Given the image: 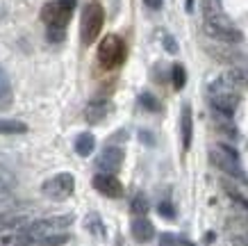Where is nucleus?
Segmentation results:
<instances>
[{
	"mask_svg": "<svg viewBox=\"0 0 248 246\" xmlns=\"http://www.w3.org/2000/svg\"><path fill=\"white\" fill-rule=\"evenodd\" d=\"M205 32L223 44H239L244 39L241 30H237L232 21L226 18L217 7H212V2H205Z\"/></svg>",
	"mask_w": 248,
	"mask_h": 246,
	"instance_id": "obj_1",
	"label": "nucleus"
},
{
	"mask_svg": "<svg viewBox=\"0 0 248 246\" xmlns=\"http://www.w3.org/2000/svg\"><path fill=\"white\" fill-rule=\"evenodd\" d=\"M210 103L214 107V112H218L221 116L230 119L239 105V94H237V87H232L230 82L221 75L218 80H214L210 84Z\"/></svg>",
	"mask_w": 248,
	"mask_h": 246,
	"instance_id": "obj_2",
	"label": "nucleus"
},
{
	"mask_svg": "<svg viewBox=\"0 0 248 246\" xmlns=\"http://www.w3.org/2000/svg\"><path fill=\"white\" fill-rule=\"evenodd\" d=\"M105 25V9L100 2L91 0L82 12V23H80V39L84 46H91L100 37V30Z\"/></svg>",
	"mask_w": 248,
	"mask_h": 246,
	"instance_id": "obj_3",
	"label": "nucleus"
},
{
	"mask_svg": "<svg viewBox=\"0 0 248 246\" xmlns=\"http://www.w3.org/2000/svg\"><path fill=\"white\" fill-rule=\"evenodd\" d=\"M98 62L107 71L121 66L125 62V41L116 34H107L98 46Z\"/></svg>",
	"mask_w": 248,
	"mask_h": 246,
	"instance_id": "obj_4",
	"label": "nucleus"
},
{
	"mask_svg": "<svg viewBox=\"0 0 248 246\" xmlns=\"http://www.w3.org/2000/svg\"><path fill=\"white\" fill-rule=\"evenodd\" d=\"M78 0H53V2H46L41 9V21L48 28H66L73 9H76Z\"/></svg>",
	"mask_w": 248,
	"mask_h": 246,
	"instance_id": "obj_5",
	"label": "nucleus"
},
{
	"mask_svg": "<svg viewBox=\"0 0 248 246\" xmlns=\"http://www.w3.org/2000/svg\"><path fill=\"white\" fill-rule=\"evenodd\" d=\"M41 192L50 201H66L68 196L76 192V178H73V173H68V171L57 173V176L48 178L41 185Z\"/></svg>",
	"mask_w": 248,
	"mask_h": 246,
	"instance_id": "obj_6",
	"label": "nucleus"
},
{
	"mask_svg": "<svg viewBox=\"0 0 248 246\" xmlns=\"http://www.w3.org/2000/svg\"><path fill=\"white\" fill-rule=\"evenodd\" d=\"M73 224V216H48V219H39L28 228V237L30 239H44L48 235H57V232H64L68 226Z\"/></svg>",
	"mask_w": 248,
	"mask_h": 246,
	"instance_id": "obj_7",
	"label": "nucleus"
},
{
	"mask_svg": "<svg viewBox=\"0 0 248 246\" xmlns=\"http://www.w3.org/2000/svg\"><path fill=\"white\" fill-rule=\"evenodd\" d=\"M210 160H212V164L217 166L218 171H223L226 176L237 178V180H246V173H244V169L239 166V160H237V157H232V155H228V153L221 148L218 144L210 148Z\"/></svg>",
	"mask_w": 248,
	"mask_h": 246,
	"instance_id": "obj_8",
	"label": "nucleus"
},
{
	"mask_svg": "<svg viewBox=\"0 0 248 246\" xmlns=\"http://www.w3.org/2000/svg\"><path fill=\"white\" fill-rule=\"evenodd\" d=\"M91 185H93L96 192H100L107 198H121L123 196V185H121V180L114 173H103V171L96 173L91 178Z\"/></svg>",
	"mask_w": 248,
	"mask_h": 246,
	"instance_id": "obj_9",
	"label": "nucleus"
},
{
	"mask_svg": "<svg viewBox=\"0 0 248 246\" xmlns=\"http://www.w3.org/2000/svg\"><path fill=\"white\" fill-rule=\"evenodd\" d=\"M123 157H125L123 148H119V146H107V148L100 153V157L96 160L98 171H103V173H116L121 169V164H123Z\"/></svg>",
	"mask_w": 248,
	"mask_h": 246,
	"instance_id": "obj_10",
	"label": "nucleus"
},
{
	"mask_svg": "<svg viewBox=\"0 0 248 246\" xmlns=\"http://www.w3.org/2000/svg\"><path fill=\"white\" fill-rule=\"evenodd\" d=\"M130 230H132V237L139 242V244H146V242H151L155 237V226L146 219V216H137L132 226H130Z\"/></svg>",
	"mask_w": 248,
	"mask_h": 246,
	"instance_id": "obj_11",
	"label": "nucleus"
},
{
	"mask_svg": "<svg viewBox=\"0 0 248 246\" xmlns=\"http://www.w3.org/2000/svg\"><path fill=\"white\" fill-rule=\"evenodd\" d=\"M109 110H112V105L107 103V100H91L87 105V110H84V119L89 121V123H100V121L107 119Z\"/></svg>",
	"mask_w": 248,
	"mask_h": 246,
	"instance_id": "obj_12",
	"label": "nucleus"
},
{
	"mask_svg": "<svg viewBox=\"0 0 248 246\" xmlns=\"http://www.w3.org/2000/svg\"><path fill=\"white\" fill-rule=\"evenodd\" d=\"M180 132H182V148L187 150L191 146V137H194V116H191V107L185 105L180 114Z\"/></svg>",
	"mask_w": 248,
	"mask_h": 246,
	"instance_id": "obj_13",
	"label": "nucleus"
},
{
	"mask_svg": "<svg viewBox=\"0 0 248 246\" xmlns=\"http://www.w3.org/2000/svg\"><path fill=\"white\" fill-rule=\"evenodd\" d=\"M14 103V91H12V82H9L7 71L0 66V110H9Z\"/></svg>",
	"mask_w": 248,
	"mask_h": 246,
	"instance_id": "obj_14",
	"label": "nucleus"
},
{
	"mask_svg": "<svg viewBox=\"0 0 248 246\" xmlns=\"http://www.w3.org/2000/svg\"><path fill=\"white\" fill-rule=\"evenodd\" d=\"M93 148H96V137L91 132H82L76 137V153L82 157H89L91 153H93Z\"/></svg>",
	"mask_w": 248,
	"mask_h": 246,
	"instance_id": "obj_15",
	"label": "nucleus"
},
{
	"mask_svg": "<svg viewBox=\"0 0 248 246\" xmlns=\"http://www.w3.org/2000/svg\"><path fill=\"white\" fill-rule=\"evenodd\" d=\"M28 132V126L18 119H0V134H23Z\"/></svg>",
	"mask_w": 248,
	"mask_h": 246,
	"instance_id": "obj_16",
	"label": "nucleus"
},
{
	"mask_svg": "<svg viewBox=\"0 0 248 246\" xmlns=\"http://www.w3.org/2000/svg\"><path fill=\"white\" fill-rule=\"evenodd\" d=\"M84 226H87V230L91 235H96V237H105V226H103V219L98 212H89L87 219H84Z\"/></svg>",
	"mask_w": 248,
	"mask_h": 246,
	"instance_id": "obj_17",
	"label": "nucleus"
},
{
	"mask_svg": "<svg viewBox=\"0 0 248 246\" xmlns=\"http://www.w3.org/2000/svg\"><path fill=\"white\" fill-rule=\"evenodd\" d=\"M223 78H226L232 87H248V71L246 68H230Z\"/></svg>",
	"mask_w": 248,
	"mask_h": 246,
	"instance_id": "obj_18",
	"label": "nucleus"
},
{
	"mask_svg": "<svg viewBox=\"0 0 248 246\" xmlns=\"http://www.w3.org/2000/svg\"><path fill=\"white\" fill-rule=\"evenodd\" d=\"M130 210H132V214L143 216L146 212H148V198H146L143 194H137L135 198H132V203H130Z\"/></svg>",
	"mask_w": 248,
	"mask_h": 246,
	"instance_id": "obj_19",
	"label": "nucleus"
},
{
	"mask_svg": "<svg viewBox=\"0 0 248 246\" xmlns=\"http://www.w3.org/2000/svg\"><path fill=\"white\" fill-rule=\"evenodd\" d=\"M139 105L143 110H148V112H159V100L153 94H148V91L139 94Z\"/></svg>",
	"mask_w": 248,
	"mask_h": 246,
	"instance_id": "obj_20",
	"label": "nucleus"
},
{
	"mask_svg": "<svg viewBox=\"0 0 248 246\" xmlns=\"http://www.w3.org/2000/svg\"><path fill=\"white\" fill-rule=\"evenodd\" d=\"M171 78H173V87L180 91L182 87H185V82H187V71H185V66H182V64H175L171 71Z\"/></svg>",
	"mask_w": 248,
	"mask_h": 246,
	"instance_id": "obj_21",
	"label": "nucleus"
},
{
	"mask_svg": "<svg viewBox=\"0 0 248 246\" xmlns=\"http://www.w3.org/2000/svg\"><path fill=\"white\" fill-rule=\"evenodd\" d=\"M39 246H62L68 242V235L66 232H57V235H48L44 239H37Z\"/></svg>",
	"mask_w": 248,
	"mask_h": 246,
	"instance_id": "obj_22",
	"label": "nucleus"
},
{
	"mask_svg": "<svg viewBox=\"0 0 248 246\" xmlns=\"http://www.w3.org/2000/svg\"><path fill=\"white\" fill-rule=\"evenodd\" d=\"M64 39H66V28H48V41L60 44Z\"/></svg>",
	"mask_w": 248,
	"mask_h": 246,
	"instance_id": "obj_23",
	"label": "nucleus"
},
{
	"mask_svg": "<svg viewBox=\"0 0 248 246\" xmlns=\"http://www.w3.org/2000/svg\"><path fill=\"white\" fill-rule=\"evenodd\" d=\"M157 212L164 216V219H169V221H173V219H175V208H173L169 201H162V203H159V205H157Z\"/></svg>",
	"mask_w": 248,
	"mask_h": 246,
	"instance_id": "obj_24",
	"label": "nucleus"
},
{
	"mask_svg": "<svg viewBox=\"0 0 248 246\" xmlns=\"http://www.w3.org/2000/svg\"><path fill=\"white\" fill-rule=\"evenodd\" d=\"M159 246H180L178 237L171 235V232H164V235H159Z\"/></svg>",
	"mask_w": 248,
	"mask_h": 246,
	"instance_id": "obj_25",
	"label": "nucleus"
},
{
	"mask_svg": "<svg viewBox=\"0 0 248 246\" xmlns=\"http://www.w3.org/2000/svg\"><path fill=\"white\" fill-rule=\"evenodd\" d=\"M164 48H166V52H171V55L178 52V44H175V39H173L171 34H164Z\"/></svg>",
	"mask_w": 248,
	"mask_h": 246,
	"instance_id": "obj_26",
	"label": "nucleus"
},
{
	"mask_svg": "<svg viewBox=\"0 0 248 246\" xmlns=\"http://www.w3.org/2000/svg\"><path fill=\"white\" fill-rule=\"evenodd\" d=\"M228 194H230V198H232V201L239 203L241 208H246V210H248V198H246V196H241L239 192H234V189H228Z\"/></svg>",
	"mask_w": 248,
	"mask_h": 246,
	"instance_id": "obj_27",
	"label": "nucleus"
},
{
	"mask_svg": "<svg viewBox=\"0 0 248 246\" xmlns=\"http://www.w3.org/2000/svg\"><path fill=\"white\" fill-rule=\"evenodd\" d=\"M139 137H141V142L146 144V146H153V144H155L153 134H151V132H146V130H141V132H139Z\"/></svg>",
	"mask_w": 248,
	"mask_h": 246,
	"instance_id": "obj_28",
	"label": "nucleus"
},
{
	"mask_svg": "<svg viewBox=\"0 0 248 246\" xmlns=\"http://www.w3.org/2000/svg\"><path fill=\"white\" fill-rule=\"evenodd\" d=\"M143 5L148 9H159L162 7V0H143Z\"/></svg>",
	"mask_w": 248,
	"mask_h": 246,
	"instance_id": "obj_29",
	"label": "nucleus"
},
{
	"mask_svg": "<svg viewBox=\"0 0 248 246\" xmlns=\"http://www.w3.org/2000/svg\"><path fill=\"white\" fill-rule=\"evenodd\" d=\"M218 146H221V148L226 150L228 155H232V157H237V160H239V153H237V150H234L232 146H228V144H218Z\"/></svg>",
	"mask_w": 248,
	"mask_h": 246,
	"instance_id": "obj_30",
	"label": "nucleus"
},
{
	"mask_svg": "<svg viewBox=\"0 0 248 246\" xmlns=\"http://www.w3.org/2000/svg\"><path fill=\"white\" fill-rule=\"evenodd\" d=\"M205 242H207V244H212V242H214V232H210V235H205Z\"/></svg>",
	"mask_w": 248,
	"mask_h": 246,
	"instance_id": "obj_31",
	"label": "nucleus"
},
{
	"mask_svg": "<svg viewBox=\"0 0 248 246\" xmlns=\"http://www.w3.org/2000/svg\"><path fill=\"white\" fill-rule=\"evenodd\" d=\"M194 9V0H187V12H191Z\"/></svg>",
	"mask_w": 248,
	"mask_h": 246,
	"instance_id": "obj_32",
	"label": "nucleus"
},
{
	"mask_svg": "<svg viewBox=\"0 0 248 246\" xmlns=\"http://www.w3.org/2000/svg\"><path fill=\"white\" fill-rule=\"evenodd\" d=\"M5 14V7H2V2H0V16Z\"/></svg>",
	"mask_w": 248,
	"mask_h": 246,
	"instance_id": "obj_33",
	"label": "nucleus"
},
{
	"mask_svg": "<svg viewBox=\"0 0 248 246\" xmlns=\"http://www.w3.org/2000/svg\"><path fill=\"white\" fill-rule=\"evenodd\" d=\"M182 246H194V244L191 242H182Z\"/></svg>",
	"mask_w": 248,
	"mask_h": 246,
	"instance_id": "obj_34",
	"label": "nucleus"
}]
</instances>
